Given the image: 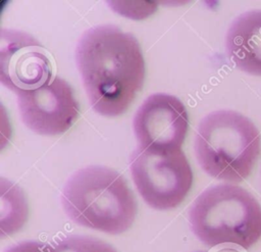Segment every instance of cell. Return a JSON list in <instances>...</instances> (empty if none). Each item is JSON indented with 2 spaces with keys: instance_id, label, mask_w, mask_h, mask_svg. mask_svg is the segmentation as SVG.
Listing matches in <instances>:
<instances>
[{
  "instance_id": "obj_1",
  "label": "cell",
  "mask_w": 261,
  "mask_h": 252,
  "mask_svg": "<svg viewBox=\"0 0 261 252\" xmlns=\"http://www.w3.org/2000/svg\"><path fill=\"white\" fill-rule=\"evenodd\" d=\"M75 60L90 104L101 115L125 112L143 87L146 69L140 44L115 26L86 31Z\"/></svg>"
},
{
  "instance_id": "obj_2",
  "label": "cell",
  "mask_w": 261,
  "mask_h": 252,
  "mask_svg": "<svg viewBox=\"0 0 261 252\" xmlns=\"http://www.w3.org/2000/svg\"><path fill=\"white\" fill-rule=\"evenodd\" d=\"M61 203L76 224L118 235L135 221L138 205L125 179L105 166L79 169L65 183Z\"/></svg>"
},
{
  "instance_id": "obj_3",
  "label": "cell",
  "mask_w": 261,
  "mask_h": 252,
  "mask_svg": "<svg viewBox=\"0 0 261 252\" xmlns=\"http://www.w3.org/2000/svg\"><path fill=\"white\" fill-rule=\"evenodd\" d=\"M261 153L256 125L232 110H217L200 122L195 154L202 169L217 180L240 183L252 172Z\"/></svg>"
},
{
  "instance_id": "obj_4",
  "label": "cell",
  "mask_w": 261,
  "mask_h": 252,
  "mask_svg": "<svg viewBox=\"0 0 261 252\" xmlns=\"http://www.w3.org/2000/svg\"><path fill=\"white\" fill-rule=\"evenodd\" d=\"M189 221L206 246L252 247L261 237V206L246 189L220 184L203 191L193 202Z\"/></svg>"
},
{
  "instance_id": "obj_5",
  "label": "cell",
  "mask_w": 261,
  "mask_h": 252,
  "mask_svg": "<svg viewBox=\"0 0 261 252\" xmlns=\"http://www.w3.org/2000/svg\"><path fill=\"white\" fill-rule=\"evenodd\" d=\"M129 164L139 194L154 209L177 207L192 188L193 171L181 150L152 152L137 147Z\"/></svg>"
},
{
  "instance_id": "obj_6",
  "label": "cell",
  "mask_w": 261,
  "mask_h": 252,
  "mask_svg": "<svg viewBox=\"0 0 261 252\" xmlns=\"http://www.w3.org/2000/svg\"><path fill=\"white\" fill-rule=\"evenodd\" d=\"M17 105L23 123L46 136L65 133L80 114L72 88L57 75L39 88L17 92Z\"/></svg>"
},
{
  "instance_id": "obj_7",
  "label": "cell",
  "mask_w": 261,
  "mask_h": 252,
  "mask_svg": "<svg viewBox=\"0 0 261 252\" xmlns=\"http://www.w3.org/2000/svg\"><path fill=\"white\" fill-rule=\"evenodd\" d=\"M189 129V116L175 96L156 93L139 107L134 131L140 148L152 152L180 150Z\"/></svg>"
},
{
  "instance_id": "obj_8",
  "label": "cell",
  "mask_w": 261,
  "mask_h": 252,
  "mask_svg": "<svg viewBox=\"0 0 261 252\" xmlns=\"http://www.w3.org/2000/svg\"><path fill=\"white\" fill-rule=\"evenodd\" d=\"M52 61L47 50L31 35L2 30L0 79L15 93L33 90L51 81Z\"/></svg>"
},
{
  "instance_id": "obj_9",
  "label": "cell",
  "mask_w": 261,
  "mask_h": 252,
  "mask_svg": "<svg viewBox=\"0 0 261 252\" xmlns=\"http://www.w3.org/2000/svg\"><path fill=\"white\" fill-rule=\"evenodd\" d=\"M225 48L238 69L261 77V9L244 12L231 22Z\"/></svg>"
},
{
  "instance_id": "obj_10",
  "label": "cell",
  "mask_w": 261,
  "mask_h": 252,
  "mask_svg": "<svg viewBox=\"0 0 261 252\" xmlns=\"http://www.w3.org/2000/svg\"><path fill=\"white\" fill-rule=\"evenodd\" d=\"M0 188V235L4 239L24 225L29 216V204L24 192L16 184L1 178Z\"/></svg>"
},
{
  "instance_id": "obj_11",
  "label": "cell",
  "mask_w": 261,
  "mask_h": 252,
  "mask_svg": "<svg viewBox=\"0 0 261 252\" xmlns=\"http://www.w3.org/2000/svg\"><path fill=\"white\" fill-rule=\"evenodd\" d=\"M47 252H117L106 242L89 236H68L53 245H47Z\"/></svg>"
},
{
  "instance_id": "obj_12",
  "label": "cell",
  "mask_w": 261,
  "mask_h": 252,
  "mask_svg": "<svg viewBox=\"0 0 261 252\" xmlns=\"http://www.w3.org/2000/svg\"><path fill=\"white\" fill-rule=\"evenodd\" d=\"M5 252H47V245L37 241H23L7 248Z\"/></svg>"
},
{
  "instance_id": "obj_13",
  "label": "cell",
  "mask_w": 261,
  "mask_h": 252,
  "mask_svg": "<svg viewBox=\"0 0 261 252\" xmlns=\"http://www.w3.org/2000/svg\"><path fill=\"white\" fill-rule=\"evenodd\" d=\"M199 252H206V251H199ZM217 252H237V251L228 250V249H223V250H220V251H217Z\"/></svg>"
}]
</instances>
